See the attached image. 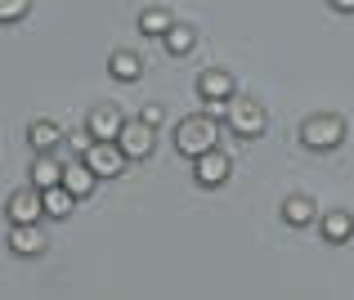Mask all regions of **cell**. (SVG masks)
I'll use <instances>...</instances> for the list:
<instances>
[{
  "instance_id": "1",
  "label": "cell",
  "mask_w": 354,
  "mask_h": 300,
  "mask_svg": "<svg viewBox=\"0 0 354 300\" xmlns=\"http://www.w3.org/2000/svg\"><path fill=\"white\" fill-rule=\"evenodd\" d=\"M216 139H220L216 112H193V117H184L180 126H175V153H184L193 162V157H202L207 148H216Z\"/></svg>"
},
{
  "instance_id": "2",
  "label": "cell",
  "mask_w": 354,
  "mask_h": 300,
  "mask_svg": "<svg viewBox=\"0 0 354 300\" xmlns=\"http://www.w3.org/2000/svg\"><path fill=\"white\" fill-rule=\"evenodd\" d=\"M341 139H346V121L337 112H319V117L301 121V144L310 153H332V148H341Z\"/></svg>"
},
{
  "instance_id": "3",
  "label": "cell",
  "mask_w": 354,
  "mask_h": 300,
  "mask_svg": "<svg viewBox=\"0 0 354 300\" xmlns=\"http://www.w3.org/2000/svg\"><path fill=\"white\" fill-rule=\"evenodd\" d=\"M265 108H260V103L256 99H229L225 103V126L229 130H234V135L238 139H260V135H265Z\"/></svg>"
},
{
  "instance_id": "4",
  "label": "cell",
  "mask_w": 354,
  "mask_h": 300,
  "mask_svg": "<svg viewBox=\"0 0 354 300\" xmlns=\"http://www.w3.org/2000/svg\"><path fill=\"white\" fill-rule=\"evenodd\" d=\"M81 157H86V166L99 175V180H117V175L126 171V162H130V157L121 153L117 139H90V144L81 148Z\"/></svg>"
},
{
  "instance_id": "5",
  "label": "cell",
  "mask_w": 354,
  "mask_h": 300,
  "mask_svg": "<svg viewBox=\"0 0 354 300\" xmlns=\"http://www.w3.org/2000/svg\"><path fill=\"white\" fill-rule=\"evenodd\" d=\"M198 99L207 103V112L225 117V103L234 99V77H229L225 68H207V72L198 77Z\"/></svg>"
},
{
  "instance_id": "6",
  "label": "cell",
  "mask_w": 354,
  "mask_h": 300,
  "mask_svg": "<svg viewBox=\"0 0 354 300\" xmlns=\"http://www.w3.org/2000/svg\"><path fill=\"white\" fill-rule=\"evenodd\" d=\"M229 171H234V162H229V153H220V144L207 148L202 157H193V180H198L202 189H220V184H229Z\"/></svg>"
},
{
  "instance_id": "7",
  "label": "cell",
  "mask_w": 354,
  "mask_h": 300,
  "mask_svg": "<svg viewBox=\"0 0 354 300\" xmlns=\"http://www.w3.org/2000/svg\"><path fill=\"white\" fill-rule=\"evenodd\" d=\"M5 215H9V224H36V220L45 215L41 189H36V184H27V189H14V193H9V202H5Z\"/></svg>"
},
{
  "instance_id": "8",
  "label": "cell",
  "mask_w": 354,
  "mask_h": 300,
  "mask_svg": "<svg viewBox=\"0 0 354 300\" xmlns=\"http://www.w3.org/2000/svg\"><path fill=\"white\" fill-rule=\"evenodd\" d=\"M117 144H121V153H126L130 162H144V157L153 153L157 135H153V126H148V121H121V135H117Z\"/></svg>"
},
{
  "instance_id": "9",
  "label": "cell",
  "mask_w": 354,
  "mask_h": 300,
  "mask_svg": "<svg viewBox=\"0 0 354 300\" xmlns=\"http://www.w3.org/2000/svg\"><path fill=\"white\" fill-rule=\"evenodd\" d=\"M86 135L90 139H117L121 135V112L113 103H99V108L86 112Z\"/></svg>"
},
{
  "instance_id": "10",
  "label": "cell",
  "mask_w": 354,
  "mask_h": 300,
  "mask_svg": "<svg viewBox=\"0 0 354 300\" xmlns=\"http://www.w3.org/2000/svg\"><path fill=\"white\" fill-rule=\"evenodd\" d=\"M9 251H14V256H41L45 233L36 229V224H14V229H9Z\"/></svg>"
},
{
  "instance_id": "11",
  "label": "cell",
  "mask_w": 354,
  "mask_h": 300,
  "mask_svg": "<svg viewBox=\"0 0 354 300\" xmlns=\"http://www.w3.org/2000/svg\"><path fill=\"white\" fill-rule=\"evenodd\" d=\"M63 184H68V189L77 193V202H81V198H90V193H95L99 175L90 171V166H86V157H81V162H68V166H63Z\"/></svg>"
},
{
  "instance_id": "12",
  "label": "cell",
  "mask_w": 354,
  "mask_h": 300,
  "mask_svg": "<svg viewBox=\"0 0 354 300\" xmlns=\"http://www.w3.org/2000/svg\"><path fill=\"white\" fill-rule=\"evenodd\" d=\"M41 198H45V215L50 220H68L72 206H77V193L68 184H50V189H41Z\"/></svg>"
},
{
  "instance_id": "13",
  "label": "cell",
  "mask_w": 354,
  "mask_h": 300,
  "mask_svg": "<svg viewBox=\"0 0 354 300\" xmlns=\"http://www.w3.org/2000/svg\"><path fill=\"white\" fill-rule=\"evenodd\" d=\"M63 166H68V162H59L54 153H36V162H32V184H36V189L63 184Z\"/></svg>"
},
{
  "instance_id": "14",
  "label": "cell",
  "mask_w": 354,
  "mask_h": 300,
  "mask_svg": "<svg viewBox=\"0 0 354 300\" xmlns=\"http://www.w3.org/2000/svg\"><path fill=\"white\" fill-rule=\"evenodd\" d=\"M166 54H175V59H184V54H193V45H198V27L189 23H171V32L162 36Z\"/></svg>"
},
{
  "instance_id": "15",
  "label": "cell",
  "mask_w": 354,
  "mask_h": 300,
  "mask_svg": "<svg viewBox=\"0 0 354 300\" xmlns=\"http://www.w3.org/2000/svg\"><path fill=\"white\" fill-rule=\"evenodd\" d=\"M108 72H113V81H139L144 77V59L130 50H117L113 59H108Z\"/></svg>"
},
{
  "instance_id": "16",
  "label": "cell",
  "mask_w": 354,
  "mask_h": 300,
  "mask_svg": "<svg viewBox=\"0 0 354 300\" xmlns=\"http://www.w3.org/2000/svg\"><path fill=\"white\" fill-rule=\"evenodd\" d=\"M314 215H319V211H314V202L301 198V193H292V198L283 202V220L292 224V229H305V224H314Z\"/></svg>"
},
{
  "instance_id": "17",
  "label": "cell",
  "mask_w": 354,
  "mask_h": 300,
  "mask_svg": "<svg viewBox=\"0 0 354 300\" xmlns=\"http://www.w3.org/2000/svg\"><path fill=\"white\" fill-rule=\"evenodd\" d=\"M27 139H32V148H36V153H54V148L63 144V130L54 126V121H32Z\"/></svg>"
},
{
  "instance_id": "18",
  "label": "cell",
  "mask_w": 354,
  "mask_h": 300,
  "mask_svg": "<svg viewBox=\"0 0 354 300\" xmlns=\"http://www.w3.org/2000/svg\"><path fill=\"white\" fill-rule=\"evenodd\" d=\"M319 224H323V238H328V242H346L354 233V215L350 211H328Z\"/></svg>"
},
{
  "instance_id": "19",
  "label": "cell",
  "mask_w": 354,
  "mask_h": 300,
  "mask_svg": "<svg viewBox=\"0 0 354 300\" xmlns=\"http://www.w3.org/2000/svg\"><path fill=\"white\" fill-rule=\"evenodd\" d=\"M171 23H175V18L166 14V9H157V5L139 14V32H144V36H166V32H171Z\"/></svg>"
},
{
  "instance_id": "20",
  "label": "cell",
  "mask_w": 354,
  "mask_h": 300,
  "mask_svg": "<svg viewBox=\"0 0 354 300\" xmlns=\"http://www.w3.org/2000/svg\"><path fill=\"white\" fill-rule=\"evenodd\" d=\"M32 9V0H0V23H18Z\"/></svg>"
},
{
  "instance_id": "21",
  "label": "cell",
  "mask_w": 354,
  "mask_h": 300,
  "mask_svg": "<svg viewBox=\"0 0 354 300\" xmlns=\"http://www.w3.org/2000/svg\"><path fill=\"white\" fill-rule=\"evenodd\" d=\"M332 9H337V14H354V0H328Z\"/></svg>"
}]
</instances>
